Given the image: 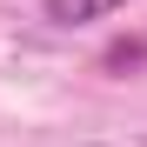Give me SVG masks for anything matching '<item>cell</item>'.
I'll return each mask as SVG.
<instances>
[{
    "mask_svg": "<svg viewBox=\"0 0 147 147\" xmlns=\"http://www.w3.org/2000/svg\"><path fill=\"white\" fill-rule=\"evenodd\" d=\"M127 0H40V13L54 20V27H94V20L120 13Z\"/></svg>",
    "mask_w": 147,
    "mask_h": 147,
    "instance_id": "cell-1",
    "label": "cell"
},
{
    "mask_svg": "<svg viewBox=\"0 0 147 147\" xmlns=\"http://www.w3.org/2000/svg\"><path fill=\"white\" fill-rule=\"evenodd\" d=\"M147 60V47H114V54H107V67H140Z\"/></svg>",
    "mask_w": 147,
    "mask_h": 147,
    "instance_id": "cell-2",
    "label": "cell"
}]
</instances>
